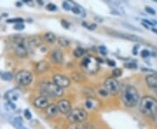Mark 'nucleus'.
I'll use <instances>...</instances> for the list:
<instances>
[{
	"label": "nucleus",
	"mask_w": 157,
	"mask_h": 129,
	"mask_svg": "<svg viewBox=\"0 0 157 129\" xmlns=\"http://www.w3.org/2000/svg\"><path fill=\"white\" fill-rule=\"evenodd\" d=\"M72 78L74 81H76V82H81L83 79H84V77L80 74V73H77V72H75V73H73L72 74Z\"/></svg>",
	"instance_id": "nucleus-25"
},
{
	"label": "nucleus",
	"mask_w": 157,
	"mask_h": 129,
	"mask_svg": "<svg viewBox=\"0 0 157 129\" xmlns=\"http://www.w3.org/2000/svg\"><path fill=\"white\" fill-rule=\"evenodd\" d=\"M57 40H58L59 45L62 46V47H65V48L68 47L70 45V44H71V41L68 39H67V38H65V37H59L57 39Z\"/></svg>",
	"instance_id": "nucleus-21"
},
{
	"label": "nucleus",
	"mask_w": 157,
	"mask_h": 129,
	"mask_svg": "<svg viewBox=\"0 0 157 129\" xmlns=\"http://www.w3.org/2000/svg\"><path fill=\"white\" fill-rule=\"evenodd\" d=\"M50 68V65L49 63L45 60H41V61L36 63L35 66V71L38 73H44L47 72Z\"/></svg>",
	"instance_id": "nucleus-17"
},
{
	"label": "nucleus",
	"mask_w": 157,
	"mask_h": 129,
	"mask_svg": "<svg viewBox=\"0 0 157 129\" xmlns=\"http://www.w3.org/2000/svg\"><path fill=\"white\" fill-rule=\"evenodd\" d=\"M2 79L6 80V81H11V79H13V75L12 73H9V72H5V73H2L0 74Z\"/></svg>",
	"instance_id": "nucleus-24"
},
{
	"label": "nucleus",
	"mask_w": 157,
	"mask_h": 129,
	"mask_svg": "<svg viewBox=\"0 0 157 129\" xmlns=\"http://www.w3.org/2000/svg\"><path fill=\"white\" fill-rule=\"evenodd\" d=\"M112 34L113 36H115V37H118V38H121L123 40H130V41H134V42H141L142 41V39H140V37L135 36V35L122 33V32H113Z\"/></svg>",
	"instance_id": "nucleus-14"
},
{
	"label": "nucleus",
	"mask_w": 157,
	"mask_h": 129,
	"mask_svg": "<svg viewBox=\"0 0 157 129\" xmlns=\"http://www.w3.org/2000/svg\"><path fill=\"white\" fill-rule=\"evenodd\" d=\"M122 25H123V26H125V27H127V28H129L130 30H133V31H137V32H140V30H138V29L136 28L135 26H133V25H129V24L122 23Z\"/></svg>",
	"instance_id": "nucleus-37"
},
{
	"label": "nucleus",
	"mask_w": 157,
	"mask_h": 129,
	"mask_svg": "<svg viewBox=\"0 0 157 129\" xmlns=\"http://www.w3.org/2000/svg\"><path fill=\"white\" fill-rule=\"evenodd\" d=\"M14 127L17 129H28L23 125V123H14Z\"/></svg>",
	"instance_id": "nucleus-42"
},
{
	"label": "nucleus",
	"mask_w": 157,
	"mask_h": 129,
	"mask_svg": "<svg viewBox=\"0 0 157 129\" xmlns=\"http://www.w3.org/2000/svg\"><path fill=\"white\" fill-rule=\"evenodd\" d=\"M3 16H4V17H7V16H8V14H7V13H4V14H3Z\"/></svg>",
	"instance_id": "nucleus-52"
},
{
	"label": "nucleus",
	"mask_w": 157,
	"mask_h": 129,
	"mask_svg": "<svg viewBox=\"0 0 157 129\" xmlns=\"http://www.w3.org/2000/svg\"><path fill=\"white\" fill-rule=\"evenodd\" d=\"M45 9L49 11H56L57 10H58L57 6H55L54 4H52V3H49V4H47L46 6H45Z\"/></svg>",
	"instance_id": "nucleus-28"
},
{
	"label": "nucleus",
	"mask_w": 157,
	"mask_h": 129,
	"mask_svg": "<svg viewBox=\"0 0 157 129\" xmlns=\"http://www.w3.org/2000/svg\"><path fill=\"white\" fill-rule=\"evenodd\" d=\"M94 20H95L96 22H100V23L103 22V19H102L101 17H94Z\"/></svg>",
	"instance_id": "nucleus-47"
},
{
	"label": "nucleus",
	"mask_w": 157,
	"mask_h": 129,
	"mask_svg": "<svg viewBox=\"0 0 157 129\" xmlns=\"http://www.w3.org/2000/svg\"><path fill=\"white\" fill-rule=\"evenodd\" d=\"M0 97H1V95H0Z\"/></svg>",
	"instance_id": "nucleus-55"
},
{
	"label": "nucleus",
	"mask_w": 157,
	"mask_h": 129,
	"mask_svg": "<svg viewBox=\"0 0 157 129\" xmlns=\"http://www.w3.org/2000/svg\"><path fill=\"white\" fill-rule=\"evenodd\" d=\"M107 64L109 66H115V65H116V62L114 61V60H113V59H107Z\"/></svg>",
	"instance_id": "nucleus-40"
},
{
	"label": "nucleus",
	"mask_w": 157,
	"mask_h": 129,
	"mask_svg": "<svg viewBox=\"0 0 157 129\" xmlns=\"http://www.w3.org/2000/svg\"><path fill=\"white\" fill-rule=\"evenodd\" d=\"M155 93H156V95H157V91H155Z\"/></svg>",
	"instance_id": "nucleus-53"
},
{
	"label": "nucleus",
	"mask_w": 157,
	"mask_h": 129,
	"mask_svg": "<svg viewBox=\"0 0 157 129\" xmlns=\"http://www.w3.org/2000/svg\"><path fill=\"white\" fill-rule=\"evenodd\" d=\"M142 23H145V24L147 25L148 26H152V28H153V26L155 25H154V23L151 22V21H149L148 19H143V20H142Z\"/></svg>",
	"instance_id": "nucleus-43"
},
{
	"label": "nucleus",
	"mask_w": 157,
	"mask_h": 129,
	"mask_svg": "<svg viewBox=\"0 0 157 129\" xmlns=\"http://www.w3.org/2000/svg\"><path fill=\"white\" fill-rule=\"evenodd\" d=\"M24 18L23 17H12V18H8L6 20V22L8 24H21V23H24Z\"/></svg>",
	"instance_id": "nucleus-23"
},
{
	"label": "nucleus",
	"mask_w": 157,
	"mask_h": 129,
	"mask_svg": "<svg viewBox=\"0 0 157 129\" xmlns=\"http://www.w3.org/2000/svg\"><path fill=\"white\" fill-rule=\"evenodd\" d=\"M43 39L45 40V42H47L48 44H54L55 41L57 40V37L55 34L53 32H47L44 34L43 36Z\"/></svg>",
	"instance_id": "nucleus-19"
},
{
	"label": "nucleus",
	"mask_w": 157,
	"mask_h": 129,
	"mask_svg": "<svg viewBox=\"0 0 157 129\" xmlns=\"http://www.w3.org/2000/svg\"><path fill=\"white\" fill-rule=\"evenodd\" d=\"M150 51L148 50H147V49H143V50L140 51V56L142 57L143 59H146V58H148V57L150 56Z\"/></svg>",
	"instance_id": "nucleus-31"
},
{
	"label": "nucleus",
	"mask_w": 157,
	"mask_h": 129,
	"mask_svg": "<svg viewBox=\"0 0 157 129\" xmlns=\"http://www.w3.org/2000/svg\"><path fill=\"white\" fill-rule=\"evenodd\" d=\"M88 117L87 112L82 108H74L67 115L68 121L71 124L83 123Z\"/></svg>",
	"instance_id": "nucleus-5"
},
{
	"label": "nucleus",
	"mask_w": 157,
	"mask_h": 129,
	"mask_svg": "<svg viewBox=\"0 0 157 129\" xmlns=\"http://www.w3.org/2000/svg\"><path fill=\"white\" fill-rule=\"evenodd\" d=\"M62 6H63L64 10H66V11H71V9H72V7L68 4V2H63Z\"/></svg>",
	"instance_id": "nucleus-39"
},
{
	"label": "nucleus",
	"mask_w": 157,
	"mask_h": 129,
	"mask_svg": "<svg viewBox=\"0 0 157 129\" xmlns=\"http://www.w3.org/2000/svg\"><path fill=\"white\" fill-rule=\"evenodd\" d=\"M139 109L141 114L152 118L157 114V99L149 95L143 96L140 100Z\"/></svg>",
	"instance_id": "nucleus-2"
},
{
	"label": "nucleus",
	"mask_w": 157,
	"mask_h": 129,
	"mask_svg": "<svg viewBox=\"0 0 157 129\" xmlns=\"http://www.w3.org/2000/svg\"><path fill=\"white\" fill-rule=\"evenodd\" d=\"M51 59H52V61L53 62L54 64L60 65V64L63 63V60H64L63 51L60 49H54V50H52V52H51Z\"/></svg>",
	"instance_id": "nucleus-13"
},
{
	"label": "nucleus",
	"mask_w": 157,
	"mask_h": 129,
	"mask_svg": "<svg viewBox=\"0 0 157 129\" xmlns=\"http://www.w3.org/2000/svg\"><path fill=\"white\" fill-rule=\"evenodd\" d=\"M99 51L101 52L103 56H106V55L107 54V47H106V46H104V45H100V46H99Z\"/></svg>",
	"instance_id": "nucleus-32"
},
{
	"label": "nucleus",
	"mask_w": 157,
	"mask_h": 129,
	"mask_svg": "<svg viewBox=\"0 0 157 129\" xmlns=\"http://www.w3.org/2000/svg\"><path fill=\"white\" fill-rule=\"evenodd\" d=\"M24 117L26 119V120H32L33 114H32V112H31V111L29 109H25L24 110Z\"/></svg>",
	"instance_id": "nucleus-30"
},
{
	"label": "nucleus",
	"mask_w": 157,
	"mask_h": 129,
	"mask_svg": "<svg viewBox=\"0 0 157 129\" xmlns=\"http://www.w3.org/2000/svg\"><path fill=\"white\" fill-rule=\"evenodd\" d=\"M49 101L48 99L45 96L40 95L37 98H35L33 101V106L38 109L40 110H44L46 107L49 106Z\"/></svg>",
	"instance_id": "nucleus-12"
},
{
	"label": "nucleus",
	"mask_w": 157,
	"mask_h": 129,
	"mask_svg": "<svg viewBox=\"0 0 157 129\" xmlns=\"http://www.w3.org/2000/svg\"><path fill=\"white\" fill-rule=\"evenodd\" d=\"M71 11H72V12H73L74 14H76V15L80 14V8H78V6H73V7H72Z\"/></svg>",
	"instance_id": "nucleus-38"
},
{
	"label": "nucleus",
	"mask_w": 157,
	"mask_h": 129,
	"mask_svg": "<svg viewBox=\"0 0 157 129\" xmlns=\"http://www.w3.org/2000/svg\"><path fill=\"white\" fill-rule=\"evenodd\" d=\"M25 43L27 49H33L42 45L43 40L39 36H32V37L25 39Z\"/></svg>",
	"instance_id": "nucleus-10"
},
{
	"label": "nucleus",
	"mask_w": 157,
	"mask_h": 129,
	"mask_svg": "<svg viewBox=\"0 0 157 129\" xmlns=\"http://www.w3.org/2000/svg\"><path fill=\"white\" fill-rule=\"evenodd\" d=\"M52 82L62 89L68 87L70 85V83H71L70 79L68 77L59 74V73L54 74L52 76Z\"/></svg>",
	"instance_id": "nucleus-9"
},
{
	"label": "nucleus",
	"mask_w": 157,
	"mask_h": 129,
	"mask_svg": "<svg viewBox=\"0 0 157 129\" xmlns=\"http://www.w3.org/2000/svg\"><path fill=\"white\" fill-rule=\"evenodd\" d=\"M145 11L148 13V14H150V15H155V11L152 8V7H150V6H146V8H145Z\"/></svg>",
	"instance_id": "nucleus-35"
},
{
	"label": "nucleus",
	"mask_w": 157,
	"mask_h": 129,
	"mask_svg": "<svg viewBox=\"0 0 157 129\" xmlns=\"http://www.w3.org/2000/svg\"><path fill=\"white\" fill-rule=\"evenodd\" d=\"M142 25H143V26H144V27H146V28L149 29V26H148V25H146V24H145V23H142Z\"/></svg>",
	"instance_id": "nucleus-50"
},
{
	"label": "nucleus",
	"mask_w": 157,
	"mask_h": 129,
	"mask_svg": "<svg viewBox=\"0 0 157 129\" xmlns=\"http://www.w3.org/2000/svg\"><path fill=\"white\" fill-rule=\"evenodd\" d=\"M85 52H86V51H85L83 48H81V47H77V48H75V49L73 50V54L75 58H80V57H82L84 55Z\"/></svg>",
	"instance_id": "nucleus-22"
},
{
	"label": "nucleus",
	"mask_w": 157,
	"mask_h": 129,
	"mask_svg": "<svg viewBox=\"0 0 157 129\" xmlns=\"http://www.w3.org/2000/svg\"><path fill=\"white\" fill-rule=\"evenodd\" d=\"M145 81L149 88L157 91V73L148 74L145 78Z\"/></svg>",
	"instance_id": "nucleus-15"
},
{
	"label": "nucleus",
	"mask_w": 157,
	"mask_h": 129,
	"mask_svg": "<svg viewBox=\"0 0 157 129\" xmlns=\"http://www.w3.org/2000/svg\"><path fill=\"white\" fill-rule=\"evenodd\" d=\"M0 19H1V17H0Z\"/></svg>",
	"instance_id": "nucleus-54"
},
{
	"label": "nucleus",
	"mask_w": 157,
	"mask_h": 129,
	"mask_svg": "<svg viewBox=\"0 0 157 129\" xmlns=\"http://www.w3.org/2000/svg\"><path fill=\"white\" fill-rule=\"evenodd\" d=\"M139 45H136L134 46V48H133V51H132V52H133V54L134 55H137L138 54V49H139Z\"/></svg>",
	"instance_id": "nucleus-44"
},
{
	"label": "nucleus",
	"mask_w": 157,
	"mask_h": 129,
	"mask_svg": "<svg viewBox=\"0 0 157 129\" xmlns=\"http://www.w3.org/2000/svg\"><path fill=\"white\" fill-rule=\"evenodd\" d=\"M25 25H24V23H21V24H16V25H14V27L13 29L14 30H17V31H22L25 29Z\"/></svg>",
	"instance_id": "nucleus-33"
},
{
	"label": "nucleus",
	"mask_w": 157,
	"mask_h": 129,
	"mask_svg": "<svg viewBox=\"0 0 157 129\" xmlns=\"http://www.w3.org/2000/svg\"><path fill=\"white\" fill-rule=\"evenodd\" d=\"M152 120H153V122L155 123V127H157V114L156 115H155L154 117H152Z\"/></svg>",
	"instance_id": "nucleus-46"
},
{
	"label": "nucleus",
	"mask_w": 157,
	"mask_h": 129,
	"mask_svg": "<svg viewBox=\"0 0 157 129\" xmlns=\"http://www.w3.org/2000/svg\"><path fill=\"white\" fill-rule=\"evenodd\" d=\"M112 74L113 77L116 79L118 77H121L122 75V70L121 68H115V69H113V71L112 72Z\"/></svg>",
	"instance_id": "nucleus-27"
},
{
	"label": "nucleus",
	"mask_w": 157,
	"mask_h": 129,
	"mask_svg": "<svg viewBox=\"0 0 157 129\" xmlns=\"http://www.w3.org/2000/svg\"><path fill=\"white\" fill-rule=\"evenodd\" d=\"M82 26L83 27H86V29H88L90 31H94V30H95L96 27H97V25L96 24H87V23L86 22H82Z\"/></svg>",
	"instance_id": "nucleus-26"
},
{
	"label": "nucleus",
	"mask_w": 157,
	"mask_h": 129,
	"mask_svg": "<svg viewBox=\"0 0 157 129\" xmlns=\"http://www.w3.org/2000/svg\"><path fill=\"white\" fill-rule=\"evenodd\" d=\"M121 99L125 107L134 108L139 106L140 93L136 87L133 85L126 84L121 86Z\"/></svg>",
	"instance_id": "nucleus-1"
},
{
	"label": "nucleus",
	"mask_w": 157,
	"mask_h": 129,
	"mask_svg": "<svg viewBox=\"0 0 157 129\" xmlns=\"http://www.w3.org/2000/svg\"><path fill=\"white\" fill-rule=\"evenodd\" d=\"M7 104L9 105V107H11V109H13V110H15V109H16V106H15V104H14L12 101H7Z\"/></svg>",
	"instance_id": "nucleus-45"
},
{
	"label": "nucleus",
	"mask_w": 157,
	"mask_h": 129,
	"mask_svg": "<svg viewBox=\"0 0 157 129\" xmlns=\"http://www.w3.org/2000/svg\"><path fill=\"white\" fill-rule=\"evenodd\" d=\"M45 112L48 117L52 118V117H56L57 115L59 113V108L57 107L56 104L51 103V104H49V106L45 109Z\"/></svg>",
	"instance_id": "nucleus-16"
},
{
	"label": "nucleus",
	"mask_w": 157,
	"mask_h": 129,
	"mask_svg": "<svg viewBox=\"0 0 157 129\" xmlns=\"http://www.w3.org/2000/svg\"><path fill=\"white\" fill-rule=\"evenodd\" d=\"M41 95L49 98H59L64 95V90L59 87L53 82L45 81L40 84Z\"/></svg>",
	"instance_id": "nucleus-3"
},
{
	"label": "nucleus",
	"mask_w": 157,
	"mask_h": 129,
	"mask_svg": "<svg viewBox=\"0 0 157 129\" xmlns=\"http://www.w3.org/2000/svg\"><path fill=\"white\" fill-rule=\"evenodd\" d=\"M37 3H38L39 5H40V6H44V2H42L41 0H38Z\"/></svg>",
	"instance_id": "nucleus-48"
},
{
	"label": "nucleus",
	"mask_w": 157,
	"mask_h": 129,
	"mask_svg": "<svg viewBox=\"0 0 157 129\" xmlns=\"http://www.w3.org/2000/svg\"><path fill=\"white\" fill-rule=\"evenodd\" d=\"M99 93H100L102 97H107V96L108 95V93H107V91L105 89V88H104V89L99 90Z\"/></svg>",
	"instance_id": "nucleus-41"
},
{
	"label": "nucleus",
	"mask_w": 157,
	"mask_h": 129,
	"mask_svg": "<svg viewBox=\"0 0 157 129\" xmlns=\"http://www.w3.org/2000/svg\"><path fill=\"white\" fill-rule=\"evenodd\" d=\"M151 31L154 32V33H156L157 34V29L155 28V27H153V28H151Z\"/></svg>",
	"instance_id": "nucleus-49"
},
{
	"label": "nucleus",
	"mask_w": 157,
	"mask_h": 129,
	"mask_svg": "<svg viewBox=\"0 0 157 129\" xmlns=\"http://www.w3.org/2000/svg\"><path fill=\"white\" fill-rule=\"evenodd\" d=\"M81 68L85 72L90 74H94L100 69V64L97 61L96 58L93 56H86L81 61Z\"/></svg>",
	"instance_id": "nucleus-6"
},
{
	"label": "nucleus",
	"mask_w": 157,
	"mask_h": 129,
	"mask_svg": "<svg viewBox=\"0 0 157 129\" xmlns=\"http://www.w3.org/2000/svg\"><path fill=\"white\" fill-rule=\"evenodd\" d=\"M85 105H86V107H87L88 109H92L93 107H94V103H93V101L92 100H86V103H85Z\"/></svg>",
	"instance_id": "nucleus-34"
},
{
	"label": "nucleus",
	"mask_w": 157,
	"mask_h": 129,
	"mask_svg": "<svg viewBox=\"0 0 157 129\" xmlns=\"http://www.w3.org/2000/svg\"><path fill=\"white\" fill-rule=\"evenodd\" d=\"M61 25L65 29H69L70 28V26H71L70 23L68 22V21H67V20H65V19H62L61 20Z\"/></svg>",
	"instance_id": "nucleus-36"
},
{
	"label": "nucleus",
	"mask_w": 157,
	"mask_h": 129,
	"mask_svg": "<svg viewBox=\"0 0 157 129\" xmlns=\"http://www.w3.org/2000/svg\"><path fill=\"white\" fill-rule=\"evenodd\" d=\"M5 97H6L8 101H15L17 100V98H18V94H17L16 92H14V91H8V92L6 93Z\"/></svg>",
	"instance_id": "nucleus-20"
},
{
	"label": "nucleus",
	"mask_w": 157,
	"mask_h": 129,
	"mask_svg": "<svg viewBox=\"0 0 157 129\" xmlns=\"http://www.w3.org/2000/svg\"><path fill=\"white\" fill-rule=\"evenodd\" d=\"M13 50L18 58L25 59L28 56V49L25 43V39L21 35H16L13 38Z\"/></svg>",
	"instance_id": "nucleus-4"
},
{
	"label": "nucleus",
	"mask_w": 157,
	"mask_h": 129,
	"mask_svg": "<svg viewBox=\"0 0 157 129\" xmlns=\"http://www.w3.org/2000/svg\"><path fill=\"white\" fill-rule=\"evenodd\" d=\"M15 79L18 85L22 86H27L32 84L33 80V74L27 70H20L15 75Z\"/></svg>",
	"instance_id": "nucleus-7"
},
{
	"label": "nucleus",
	"mask_w": 157,
	"mask_h": 129,
	"mask_svg": "<svg viewBox=\"0 0 157 129\" xmlns=\"http://www.w3.org/2000/svg\"><path fill=\"white\" fill-rule=\"evenodd\" d=\"M66 129H92L91 125L88 123H77L70 124L67 127Z\"/></svg>",
	"instance_id": "nucleus-18"
},
{
	"label": "nucleus",
	"mask_w": 157,
	"mask_h": 129,
	"mask_svg": "<svg viewBox=\"0 0 157 129\" xmlns=\"http://www.w3.org/2000/svg\"><path fill=\"white\" fill-rule=\"evenodd\" d=\"M23 4V3H22ZM22 4H21V3H17V4H16V6H21V5H22Z\"/></svg>",
	"instance_id": "nucleus-51"
},
{
	"label": "nucleus",
	"mask_w": 157,
	"mask_h": 129,
	"mask_svg": "<svg viewBox=\"0 0 157 129\" xmlns=\"http://www.w3.org/2000/svg\"><path fill=\"white\" fill-rule=\"evenodd\" d=\"M124 66L128 69H137L138 66L136 63H132V62H129V63H125L124 64Z\"/></svg>",
	"instance_id": "nucleus-29"
},
{
	"label": "nucleus",
	"mask_w": 157,
	"mask_h": 129,
	"mask_svg": "<svg viewBox=\"0 0 157 129\" xmlns=\"http://www.w3.org/2000/svg\"><path fill=\"white\" fill-rule=\"evenodd\" d=\"M104 86L105 89L107 90L108 94L111 95H117L121 92V84L117 79L113 77H109L107 78L105 82H104Z\"/></svg>",
	"instance_id": "nucleus-8"
},
{
	"label": "nucleus",
	"mask_w": 157,
	"mask_h": 129,
	"mask_svg": "<svg viewBox=\"0 0 157 129\" xmlns=\"http://www.w3.org/2000/svg\"><path fill=\"white\" fill-rule=\"evenodd\" d=\"M57 107L59 108V111L60 113L64 114V115H68L70 112L72 111V105H71V102L68 101V100H60V101L58 102L57 104Z\"/></svg>",
	"instance_id": "nucleus-11"
}]
</instances>
